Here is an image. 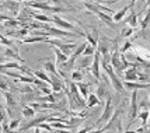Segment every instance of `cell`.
I'll list each match as a JSON object with an SVG mask.
<instances>
[{"mask_svg": "<svg viewBox=\"0 0 150 133\" xmlns=\"http://www.w3.org/2000/svg\"><path fill=\"white\" fill-rule=\"evenodd\" d=\"M100 66H101V58H100V53L96 51V52H94V56H93V62H91V65H90V70H91L93 76L96 77L97 83H100V79H101Z\"/></svg>", "mask_w": 150, "mask_h": 133, "instance_id": "8", "label": "cell"}, {"mask_svg": "<svg viewBox=\"0 0 150 133\" xmlns=\"http://www.w3.org/2000/svg\"><path fill=\"white\" fill-rule=\"evenodd\" d=\"M122 133H136L135 130H125V132H122Z\"/></svg>", "mask_w": 150, "mask_h": 133, "instance_id": "41", "label": "cell"}, {"mask_svg": "<svg viewBox=\"0 0 150 133\" xmlns=\"http://www.w3.org/2000/svg\"><path fill=\"white\" fill-rule=\"evenodd\" d=\"M91 62H93V56H84V58L79 59V67L80 69H87V67H90Z\"/></svg>", "mask_w": 150, "mask_h": 133, "instance_id": "22", "label": "cell"}, {"mask_svg": "<svg viewBox=\"0 0 150 133\" xmlns=\"http://www.w3.org/2000/svg\"><path fill=\"white\" fill-rule=\"evenodd\" d=\"M21 113H23V116H24V118H28V119L35 118V111H34L31 106H28V105H25L23 109H21Z\"/></svg>", "mask_w": 150, "mask_h": 133, "instance_id": "23", "label": "cell"}, {"mask_svg": "<svg viewBox=\"0 0 150 133\" xmlns=\"http://www.w3.org/2000/svg\"><path fill=\"white\" fill-rule=\"evenodd\" d=\"M45 37H39V35H31V37H25L24 39H21L23 44H34V42H45Z\"/></svg>", "mask_w": 150, "mask_h": 133, "instance_id": "18", "label": "cell"}, {"mask_svg": "<svg viewBox=\"0 0 150 133\" xmlns=\"http://www.w3.org/2000/svg\"><path fill=\"white\" fill-rule=\"evenodd\" d=\"M0 49H1V44H0Z\"/></svg>", "mask_w": 150, "mask_h": 133, "instance_id": "42", "label": "cell"}, {"mask_svg": "<svg viewBox=\"0 0 150 133\" xmlns=\"http://www.w3.org/2000/svg\"><path fill=\"white\" fill-rule=\"evenodd\" d=\"M139 111H150V105L147 101H140L139 102V106H137Z\"/></svg>", "mask_w": 150, "mask_h": 133, "instance_id": "33", "label": "cell"}, {"mask_svg": "<svg viewBox=\"0 0 150 133\" xmlns=\"http://www.w3.org/2000/svg\"><path fill=\"white\" fill-rule=\"evenodd\" d=\"M107 90H105V84H103V83H101V81H100V83H98V88H97V94H96V95H97V98L100 101H103L105 98V95H107Z\"/></svg>", "mask_w": 150, "mask_h": 133, "instance_id": "24", "label": "cell"}, {"mask_svg": "<svg viewBox=\"0 0 150 133\" xmlns=\"http://www.w3.org/2000/svg\"><path fill=\"white\" fill-rule=\"evenodd\" d=\"M137 116V90H133L131 94V106H129V123L128 126H131L135 122Z\"/></svg>", "mask_w": 150, "mask_h": 133, "instance_id": "7", "label": "cell"}, {"mask_svg": "<svg viewBox=\"0 0 150 133\" xmlns=\"http://www.w3.org/2000/svg\"><path fill=\"white\" fill-rule=\"evenodd\" d=\"M0 73H3V74H6V76H10V77H13L14 80H17V79H20V76L21 74H18V73H16V72H10V70H1Z\"/></svg>", "mask_w": 150, "mask_h": 133, "instance_id": "35", "label": "cell"}, {"mask_svg": "<svg viewBox=\"0 0 150 133\" xmlns=\"http://www.w3.org/2000/svg\"><path fill=\"white\" fill-rule=\"evenodd\" d=\"M129 10V6H125L124 8H121L119 11H117V13L112 15V21H115V23H119V21L122 20L125 17V14H126V11Z\"/></svg>", "mask_w": 150, "mask_h": 133, "instance_id": "20", "label": "cell"}, {"mask_svg": "<svg viewBox=\"0 0 150 133\" xmlns=\"http://www.w3.org/2000/svg\"><path fill=\"white\" fill-rule=\"evenodd\" d=\"M125 80L126 81H139V69L131 67L125 72Z\"/></svg>", "mask_w": 150, "mask_h": 133, "instance_id": "12", "label": "cell"}, {"mask_svg": "<svg viewBox=\"0 0 150 133\" xmlns=\"http://www.w3.org/2000/svg\"><path fill=\"white\" fill-rule=\"evenodd\" d=\"M39 62L42 63V67L45 69V73H49L51 76H58V77H60V76H59V72L56 70L55 63H53V62H51L48 58H44V59H41Z\"/></svg>", "mask_w": 150, "mask_h": 133, "instance_id": "10", "label": "cell"}, {"mask_svg": "<svg viewBox=\"0 0 150 133\" xmlns=\"http://www.w3.org/2000/svg\"><path fill=\"white\" fill-rule=\"evenodd\" d=\"M122 86L124 88L128 90H149L150 88V83H135V81H122Z\"/></svg>", "mask_w": 150, "mask_h": 133, "instance_id": "11", "label": "cell"}, {"mask_svg": "<svg viewBox=\"0 0 150 133\" xmlns=\"http://www.w3.org/2000/svg\"><path fill=\"white\" fill-rule=\"evenodd\" d=\"M86 101H87V102H86V106H87V108H93V106H96V105H101V102H103V101L98 100L96 94H93V93L88 94V97H87Z\"/></svg>", "mask_w": 150, "mask_h": 133, "instance_id": "16", "label": "cell"}, {"mask_svg": "<svg viewBox=\"0 0 150 133\" xmlns=\"http://www.w3.org/2000/svg\"><path fill=\"white\" fill-rule=\"evenodd\" d=\"M149 15H150L149 11H144V15H143V18H142V21H139V25H140L142 30H146L147 25H149Z\"/></svg>", "mask_w": 150, "mask_h": 133, "instance_id": "29", "label": "cell"}, {"mask_svg": "<svg viewBox=\"0 0 150 133\" xmlns=\"http://www.w3.org/2000/svg\"><path fill=\"white\" fill-rule=\"evenodd\" d=\"M52 133H70L67 129H58V130H53Z\"/></svg>", "mask_w": 150, "mask_h": 133, "instance_id": "38", "label": "cell"}, {"mask_svg": "<svg viewBox=\"0 0 150 133\" xmlns=\"http://www.w3.org/2000/svg\"><path fill=\"white\" fill-rule=\"evenodd\" d=\"M126 23H128V27H131V28H136V27H139V21H137V14H136V13H132L131 15L128 17Z\"/></svg>", "mask_w": 150, "mask_h": 133, "instance_id": "26", "label": "cell"}, {"mask_svg": "<svg viewBox=\"0 0 150 133\" xmlns=\"http://www.w3.org/2000/svg\"><path fill=\"white\" fill-rule=\"evenodd\" d=\"M27 7L28 8H39V10H45V11H52V13H58V11H67L66 8L59 6H52L45 1H27Z\"/></svg>", "mask_w": 150, "mask_h": 133, "instance_id": "3", "label": "cell"}, {"mask_svg": "<svg viewBox=\"0 0 150 133\" xmlns=\"http://www.w3.org/2000/svg\"><path fill=\"white\" fill-rule=\"evenodd\" d=\"M0 7H1V1H0Z\"/></svg>", "mask_w": 150, "mask_h": 133, "instance_id": "43", "label": "cell"}, {"mask_svg": "<svg viewBox=\"0 0 150 133\" xmlns=\"http://www.w3.org/2000/svg\"><path fill=\"white\" fill-rule=\"evenodd\" d=\"M3 56L4 58H8L10 60H14V62H18V63H24V59L20 56L17 48H4L3 51Z\"/></svg>", "mask_w": 150, "mask_h": 133, "instance_id": "9", "label": "cell"}, {"mask_svg": "<svg viewBox=\"0 0 150 133\" xmlns=\"http://www.w3.org/2000/svg\"><path fill=\"white\" fill-rule=\"evenodd\" d=\"M97 15H98V18H100V20L103 21V23H105L107 25H110L112 30H115V28H117V25L114 24V21H112V17L110 15V14L103 13V11H98Z\"/></svg>", "mask_w": 150, "mask_h": 133, "instance_id": "14", "label": "cell"}, {"mask_svg": "<svg viewBox=\"0 0 150 133\" xmlns=\"http://www.w3.org/2000/svg\"><path fill=\"white\" fill-rule=\"evenodd\" d=\"M76 87H77V91L79 94L81 95V98L83 100H87V97H88V94H90V91H88V84H86V83H77L76 84Z\"/></svg>", "mask_w": 150, "mask_h": 133, "instance_id": "15", "label": "cell"}, {"mask_svg": "<svg viewBox=\"0 0 150 133\" xmlns=\"http://www.w3.org/2000/svg\"><path fill=\"white\" fill-rule=\"evenodd\" d=\"M1 6L6 7L7 10L11 11L14 15H17L18 11H20V4L16 1V0H7V1H4V3H1Z\"/></svg>", "mask_w": 150, "mask_h": 133, "instance_id": "13", "label": "cell"}, {"mask_svg": "<svg viewBox=\"0 0 150 133\" xmlns=\"http://www.w3.org/2000/svg\"><path fill=\"white\" fill-rule=\"evenodd\" d=\"M45 42L51 44V45H56L59 51H60L62 53H65L66 56H69V55L74 51L76 45H77V44H65V42L62 41V38H55V39H49V38H46Z\"/></svg>", "mask_w": 150, "mask_h": 133, "instance_id": "4", "label": "cell"}, {"mask_svg": "<svg viewBox=\"0 0 150 133\" xmlns=\"http://www.w3.org/2000/svg\"><path fill=\"white\" fill-rule=\"evenodd\" d=\"M28 11H30V14H31V17L33 18H35L37 21H41V23H51V18L48 17V15H45V14H37V13H33L30 8H28Z\"/></svg>", "mask_w": 150, "mask_h": 133, "instance_id": "21", "label": "cell"}, {"mask_svg": "<svg viewBox=\"0 0 150 133\" xmlns=\"http://www.w3.org/2000/svg\"><path fill=\"white\" fill-rule=\"evenodd\" d=\"M94 129V126L93 125H90V126H86V127H81V129H79L77 133H88L90 130H93Z\"/></svg>", "mask_w": 150, "mask_h": 133, "instance_id": "37", "label": "cell"}, {"mask_svg": "<svg viewBox=\"0 0 150 133\" xmlns=\"http://www.w3.org/2000/svg\"><path fill=\"white\" fill-rule=\"evenodd\" d=\"M112 113H114V105H112V97L110 94H107V101H105V108L103 113H101V116L97 119V122L93 125L94 129H101V127L104 126L105 123L110 120V118L112 116Z\"/></svg>", "mask_w": 150, "mask_h": 133, "instance_id": "1", "label": "cell"}, {"mask_svg": "<svg viewBox=\"0 0 150 133\" xmlns=\"http://www.w3.org/2000/svg\"><path fill=\"white\" fill-rule=\"evenodd\" d=\"M136 4V0H131V4H129V8H132V7Z\"/></svg>", "mask_w": 150, "mask_h": 133, "instance_id": "40", "label": "cell"}, {"mask_svg": "<svg viewBox=\"0 0 150 133\" xmlns=\"http://www.w3.org/2000/svg\"><path fill=\"white\" fill-rule=\"evenodd\" d=\"M34 133H42V129H39L38 126L34 127Z\"/></svg>", "mask_w": 150, "mask_h": 133, "instance_id": "39", "label": "cell"}, {"mask_svg": "<svg viewBox=\"0 0 150 133\" xmlns=\"http://www.w3.org/2000/svg\"><path fill=\"white\" fill-rule=\"evenodd\" d=\"M53 52H55V56H56V65H58V66L63 65L66 60H67V58H69V56H66L65 53L60 52L58 48H53Z\"/></svg>", "mask_w": 150, "mask_h": 133, "instance_id": "19", "label": "cell"}, {"mask_svg": "<svg viewBox=\"0 0 150 133\" xmlns=\"http://www.w3.org/2000/svg\"><path fill=\"white\" fill-rule=\"evenodd\" d=\"M70 79L74 80V81H80V80H83V73H81L80 70H74V72H72V74H70Z\"/></svg>", "mask_w": 150, "mask_h": 133, "instance_id": "31", "label": "cell"}, {"mask_svg": "<svg viewBox=\"0 0 150 133\" xmlns=\"http://www.w3.org/2000/svg\"><path fill=\"white\" fill-rule=\"evenodd\" d=\"M103 67H104L105 73H107L108 79H110V81H111L112 87H114V90H115L117 93L124 94L125 93V88H124V86H122V81H121V79H119L117 74H115V72H114L112 66L110 65V63H107V65H104Z\"/></svg>", "mask_w": 150, "mask_h": 133, "instance_id": "2", "label": "cell"}, {"mask_svg": "<svg viewBox=\"0 0 150 133\" xmlns=\"http://www.w3.org/2000/svg\"><path fill=\"white\" fill-rule=\"evenodd\" d=\"M52 21L55 23V24H56V25L59 27V28H60V30L63 28V30H66V31H72V32L80 34L81 37L84 35V34L81 32V31H79L77 28H76V27H74V25L72 24V23H67L66 20H63V18H60L59 15H53V17H52Z\"/></svg>", "mask_w": 150, "mask_h": 133, "instance_id": "6", "label": "cell"}, {"mask_svg": "<svg viewBox=\"0 0 150 133\" xmlns=\"http://www.w3.org/2000/svg\"><path fill=\"white\" fill-rule=\"evenodd\" d=\"M20 123H21V120H20V118H13V119H10V122L7 123V126H8V129L11 130V132H17L18 130V126Z\"/></svg>", "mask_w": 150, "mask_h": 133, "instance_id": "25", "label": "cell"}, {"mask_svg": "<svg viewBox=\"0 0 150 133\" xmlns=\"http://www.w3.org/2000/svg\"><path fill=\"white\" fill-rule=\"evenodd\" d=\"M33 76L34 77H37V79L42 80L44 83H46L48 86H51V80H49V76H48V73H45L44 70H35V72H33Z\"/></svg>", "mask_w": 150, "mask_h": 133, "instance_id": "17", "label": "cell"}, {"mask_svg": "<svg viewBox=\"0 0 150 133\" xmlns=\"http://www.w3.org/2000/svg\"><path fill=\"white\" fill-rule=\"evenodd\" d=\"M94 52H96V48L87 42V45H86L84 51H83V53H81V55H83V56H93V55H94Z\"/></svg>", "mask_w": 150, "mask_h": 133, "instance_id": "30", "label": "cell"}, {"mask_svg": "<svg viewBox=\"0 0 150 133\" xmlns=\"http://www.w3.org/2000/svg\"><path fill=\"white\" fill-rule=\"evenodd\" d=\"M131 48H132V42H129V41L126 39V41L124 42V45L119 48V53H125L126 51H129Z\"/></svg>", "mask_w": 150, "mask_h": 133, "instance_id": "32", "label": "cell"}, {"mask_svg": "<svg viewBox=\"0 0 150 133\" xmlns=\"http://www.w3.org/2000/svg\"><path fill=\"white\" fill-rule=\"evenodd\" d=\"M3 97H4V100H6V111H7V113H8V116L13 119L14 112H16L17 108H18V102L16 101V97H14L13 93H10V91H3Z\"/></svg>", "mask_w": 150, "mask_h": 133, "instance_id": "5", "label": "cell"}, {"mask_svg": "<svg viewBox=\"0 0 150 133\" xmlns=\"http://www.w3.org/2000/svg\"><path fill=\"white\" fill-rule=\"evenodd\" d=\"M132 34H133V28H131V27H126V28H124V30L121 31V35H122L124 38H128V37H131Z\"/></svg>", "mask_w": 150, "mask_h": 133, "instance_id": "34", "label": "cell"}, {"mask_svg": "<svg viewBox=\"0 0 150 133\" xmlns=\"http://www.w3.org/2000/svg\"><path fill=\"white\" fill-rule=\"evenodd\" d=\"M38 93H24V94H21V101H25V102H30V101H33V100H37L38 98Z\"/></svg>", "mask_w": 150, "mask_h": 133, "instance_id": "27", "label": "cell"}, {"mask_svg": "<svg viewBox=\"0 0 150 133\" xmlns=\"http://www.w3.org/2000/svg\"><path fill=\"white\" fill-rule=\"evenodd\" d=\"M8 88H10V86L6 83V80L0 79V90H3V91H8Z\"/></svg>", "mask_w": 150, "mask_h": 133, "instance_id": "36", "label": "cell"}, {"mask_svg": "<svg viewBox=\"0 0 150 133\" xmlns=\"http://www.w3.org/2000/svg\"><path fill=\"white\" fill-rule=\"evenodd\" d=\"M149 115H150V111H139L137 112V116L136 118H139V119L142 120V126L143 125H147V119H149Z\"/></svg>", "mask_w": 150, "mask_h": 133, "instance_id": "28", "label": "cell"}]
</instances>
